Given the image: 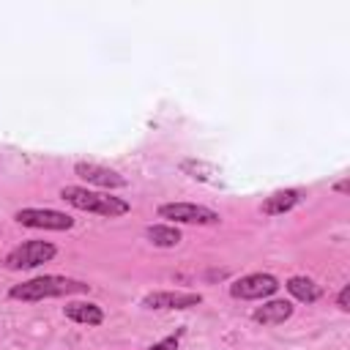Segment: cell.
Here are the masks:
<instances>
[{"mask_svg":"<svg viewBox=\"0 0 350 350\" xmlns=\"http://www.w3.org/2000/svg\"><path fill=\"white\" fill-rule=\"evenodd\" d=\"M145 238H148L153 246H159V249H172V246L180 243V230H178L175 224L159 221V224H150V227L145 230Z\"/></svg>","mask_w":350,"mask_h":350,"instance_id":"4fadbf2b","label":"cell"},{"mask_svg":"<svg viewBox=\"0 0 350 350\" xmlns=\"http://www.w3.org/2000/svg\"><path fill=\"white\" fill-rule=\"evenodd\" d=\"M293 304L290 301H284V298H271V301H265L262 306H257L254 312H252V320L254 323H260V325H279V323H284L290 314H293Z\"/></svg>","mask_w":350,"mask_h":350,"instance_id":"30bf717a","label":"cell"},{"mask_svg":"<svg viewBox=\"0 0 350 350\" xmlns=\"http://www.w3.org/2000/svg\"><path fill=\"white\" fill-rule=\"evenodd\" d=\"M178 167H180L189 178H194V180H211V175H213V167H208V164H202V161H194V159H183Z\"/></svg>","mask_w":350,"mask_h":350,"instance_id":"5bb4252c","label":"cell"},{"mask_svg":"<svg viewBox=\"0 0 350 350\" xmlns=\"http://www.w3.org/2000/svg\"><path fill=\"white\" fill-rule=\"evenodd\" d=\"M60 200L68 202L77 211H88V213L107 216V219H118V216L131 211L129 200L115 197L109 191H93V189H85V186H63L60 189Z\"/></svg>","mask_w":350,"mask_h":350,"instance_id":"7a4b0ae2","label":"cell"},{"mask_svg":"<svg viewBox=\"0 0 350 350\" xmlns=\"http://www.w3.org/2000/svg\"><path fill=\"white\" fill-rule=\"evenodd\" d=\"M301 200H304V189H279V191H273V194H268L262 200L260 211L265 216H282V213L293 211Z\"/></svg>","mask_w":350,"mask_h":350,"instance_id":"9c48e42d","label":"cell"},{"mask_svg":"<svg viewBox=\"0 0 350 350\" xmlns=\"http://www.w3.org/2000/svg\"><path fill=\"white\" fill-rule=\"evenodd\" d=\"M90 284L82 279H71V276H57V273H46V276H36L19 284H11L8 298L14 301H25V304H36V301H46V298H63V295H79L88 293Z\"/></svg>","mask_w":350,"mask_h":350,"instance_id":"6da1fadb","label":"cell"},{"mask_svg":"<svg viewBox=\"0 0 350 350\" xmlns=\"http://www.w3.org/2000/svg\"><path fill=\"white\" fill-rule=\"evenodd\" d=\"M279 287L282 284L273 273H246L230 284V295L241 301H260V298H271Z\"/></svg>","mask_w":350,"mask_h":350,"instance_id":"8992f818","label":"cell"},{"mask_svg":"<svg viewBox=\"0 0 350 350\" xmlns=\"http://www.w3.org/2000/svg\"><path fill=\"white\" fill-rule=\"evenodd\" d=\"M57 254V246L52 241H25L19 246H14L8 254H5V268L8 271H22V268H38L44 262H49L52 257Z\"/></svg>","mask_w":350,"mask_h":350,"instance_id":"3957f363","label":"cell"},{"mask_svg":"<svg viewBox=\"0 0 350 350\" xmlns=\"http://www.w3.org/2000/svg\"><path fill=\"white\" fill-rule=\"evenodd\" d=\"M200 304H202L200 293H183V290H159L142 298L145 309H191Z\"/></svg>","mask_w":350,"mask_h":350,"instance_id":"52a82bcc","label":"cell"},{"mask_svg":"<svg viewBox=\"0 0 350 350\" xmlns=\"http://www.w3.org/2000/svg\"><path fill=\"white\" fill-rule=\"evenodd\" d=\"M284 287H287V293H290L295 301H301V304H314V301L323 298V287H320L314 279H309V276H290V279L284 282Z\"/></svg>","mask_w":350,"mask_h":350,"instance_id":"7c38bea8","label":"cell"},{"mask_svg":"<svg viewBox=\"0 0 350 350\" xmlns=\"http://www.w3.org/2000/svg\"><path fill=\"white\" fill-rule=\"evenodd\" d=\"M159 219H167V221H175V224H219L221 216L213 211V208H205V205H197V202H161L156 208Z\"/></svg>","mask_w":350,"mask_h":350,"instance_id":"277c9868","label":"cell"},{"mask_svg":"<svg viewBox=\"0 0 350 350\" xmlns=\"http://www.w3.org/2000/svg\"><path fill=\"white\" fill-rule=\"evenodd\" d=\"M63 314L79 325H101L104 323V309L93 301H68L63 306Z\"/></svg>","mask_w":350,"mask_h":350,"instance_id":"8fae6325","label":"cell"},{"mask_svg":"<svg viewBox=\"0 0 350 350\" xmlns=\"http://www.w3.org/2000/svg\"><path fill=\"white\" fill-rule=\"evenodd\" d=\"M334 189H336V191H347V180H339Z\"/></svg>","mask_w":350,"mask_h":350,"instance_id":"e0dca14e","label":"cell"},{"mask_svg":"<svg viewBox=\"0 0 350 350\" xmlns=\"http://www.w3.org/2000/svg\"><path fill=\"white\" fill-rule=\"evenodd\" d=\"M14 219L22 227H33V230H55V232H63V230H71L74 227V216H68L63 211H55V208H19L14 213Z\"/></svg>","mask_w":350,"mask_h":350,"instance_id":"5b68a950","label":"cell"},{"mask_svg":"<svg viewBox=\"0 0 350 350\" xmlns=\"http://www.w3.org/2000/svg\"><path fill=\"white\" fill-rule=\"evenodd\" d=\"M336 306H339L342 312H350V284H345V287L339 290V295H336Z\"/></svg>","mask_w":350,"mask_h":350,"instance_id":"9a60e30c","label":"cell"},{"mask_svg":"<svg viewBox=\"0 0 350 350\" xmlns=\"http://www.w3.org/2000/svg\"><path fill=\"white\" fill-rule=\"evenodd\" d=\"M148 350H178V336H167V339H161V342L150 345Z\"/></svg>","mask_w":350,"mask_h":350,"instance_id":"2e32d148","label":"cell"},{"mask_svg":"<svg viewBox=\"0 0 350 350\" xmlns=\"http://www.w3.org/2000/svg\"><path fill=\"white\" fill-rule=\"evenodd\" d=\"M74 172L79 175V178H85L88 183H93V186H101V189H126L129 186V180L120 175V172H115V170H109V167H101V164H93V161H77L74 164Z\"/></svg>","mask_w":350,"mask_h":350,"instance_id":"ba28073f","label":"cell"}]
</instances>
